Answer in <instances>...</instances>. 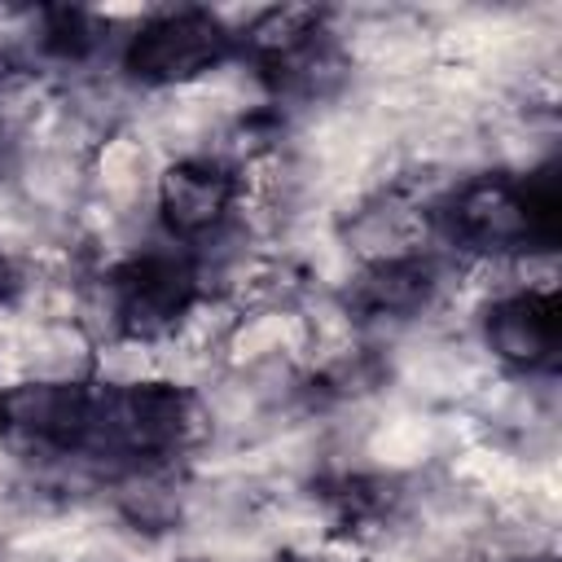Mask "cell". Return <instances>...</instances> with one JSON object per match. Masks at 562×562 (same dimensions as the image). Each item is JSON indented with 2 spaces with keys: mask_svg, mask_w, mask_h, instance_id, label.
I'll return each mask as SVG.
<instances>
[{
  "mask_svg": "<svg viewBox=\"0 0 562 562\" xmlns=\"http://www.w3.org/2000/svg\"><path fill=\"white\" fill-rule=\"evenodd\" d=\"M553 176H487L452 193L443 233L470 250L553 246Z\"/></svg>",
  "mask_w": 562,
  "mask_h": 562,
  "instance_id": "cell-1",
  "label": "cell"
},
{
  "mask_svg": "<svg viewBox=\"0 0 562 562\" xmlns=\"http://www.w3.org/2000/svg\"><path fill=\"white\" fill-rule=\"evenodd\" d=\"M233 53V31L211 9H167L127 35L123 66L140 83H184Z\"/></svg>",
  "mask_w": 562,
  "mask_h": 562,
  "instance_id": "cell-2",
  "label": "cell"
},
{
  "mask_svg": "<svg viewBox=\"0 0 562 562\" xmlns=\"http://www.w3.org/2000/svg\"><path fill=\"white\" fill-rule=\"evenodd\" d=\"M110 299L127 334H162L193 307L198 272L180 255H136L110 277Z\"/></svg>",
  "mask_w": 562,
  "mask_h": 562,
  "instance_id": "cell-3",
  "label": "cell"
},
{
  "mask_svg": "<svg viewBox=\"0 0 562 562\" xmlns=\"http://www.w3.org/2000/svg\"><path fill=\"white\" fill-rule=\"evenodd\" d=\"M487 342L518 369H553L558 360V303L553 290H518L487 312Z\"/></svg>",
  "mask_w": 562,
  "mask_h": 562,
  "instance_id": "cell-4",
  "label": "cell"
},
{
  "mask_svg": "<svg viewBox=\"0 0 562 562\" xmlns=\"http://www.w3.org/2000/svg\"><path fill=\"white\" fill-rule=\"evenodd\" d=\"M237 198V176L224 167V162H211V158H198V162H184L167 176V189H162V215L171 224V233L180 237H193V233H206L215 228L228 206Z\"/></svg>",
  "mask_w": 562,
  "mask_h": 562,
  "instance_id": "cell-5",
  "label": "cell"
},
{
  "mask_svg": "<svg viewBox=\"0 0 562 562\" xmlns=\"http://www.w3.org/2000/svg\"><path fill=\"white\" fill-rule=\"evenodd\" d=\"M435 290V268L422 259H386L378 268H369L356 285V303L373 316H395V312H417L426 307Z\"/></svg>",
  "mask_w": 562,
  "mask_h": 562,
  "instance_id": "cell-6",
  "label": "cell"
},
{
  "mask_svg": "<svg viewBox=\"0 0 562 562\" xmlns=\"http://www.w3.org/2000/svg\"><path fill=\"white\" fill-rule=\"evenodd\" d=\"M285 562H321V558H285Z\"/></svg>",
  "mask_w": 562,
  "mask_h": 562,
  "instance_id": "cell-7",
  "label": "cell"
},
{
  "mask_svg": "<svg viewBox=\"0 0 562 562\" xmlns=\"http://www.w3.org/2000/svg\"><path fill=\"white\" fill-rule=\"evenodd\" d=\"M0 272H4V259H0Z\"/></svg>",
  "mask_w": 562,
  "mask_h": 562,
  "instance_id": "cell-8",
  "label": "cell"
}]
</instances>
